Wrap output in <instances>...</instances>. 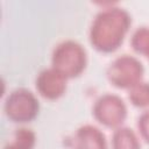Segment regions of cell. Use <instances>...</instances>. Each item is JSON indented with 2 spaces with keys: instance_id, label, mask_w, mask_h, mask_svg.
Returning a JSON list of instances; mask_svg holds the SVG:
<instances>
[{
  "instance_id": "1",
  "label": "cell",
  "mask_w": 149,
  "mask_h": 149,
  "mask_svg": "<svg viewBox=\"0 0 149 149\" xmlns=\"http://www.w3.org/2000/svg\"><path fill=\"white\" fill-rule=\"evenodd\" d=\"M132 26L130 14L118 6L101 9L93 19L90 27V43L104 54L114 52L123 43Z\"/></svg>"
},
{
  "instance_id": "2",
  "label": "cell",
  "mask_w": 149,
  "mask_h": 149,
  "mask_svg": "<svg viewBox=\"0 0 149 149\" xmlns=\"http://www.w3.org/2000/svg\"><path fill=\"white\" fill-rule=\"evenodd\" d=\"M87 65L85 48L73 40H65L56 45L51 56V66L68 79L80 76Z\"/></svg>"
},
{
  "instance_id": "3",
  "label": "cell",
  "mask_w": 149,
  "mask_h": 149,
  "mask_svg": "<svg viewBox=\"0 0 149 149\" xmlns=\"http://www.w3.org/2000/svg\"><path fill=\"white\" fill-rule=\"evenodd\" d=\"M3 111L10 121L16 123H27L38 115L40 102L31 91L20 87L7 95L3 104Z\"/></svg>"
},
{
  "instance_id": "4",
  "label": "cell",
  "mask_w": 149,
  "mask_h": 149,
  "mask_svg": "<svg viewBox=\"0 0 149 149\" xmlns=\"http://www.w3.org/2000/svg\"><path fill=\"white\" fill-rule=\"evenodd\" d=\"M144 68L140 59L130 55L116 57L107 69L109 83L118 88L129 90L137 83L142 81Z\"/></svg>"
},
{
  "instance_id": "5",
  "label": "cell",
  "mask_w": 149,
  "mask_h": 149,
  "mask_svg": "<svg viewBox=\"0 0 149 149\" xmlns=\"http://www.w3.org/2000/svg\"><path fill=\"white\" fill-rule=\"evenodd\" d=\"M127 106L123 99L113 93H105L100 95L92 108L94 119L107 128H119L127 118Z\"/></svg>"
},
{
  "instance_id": "6",
  "label": "cell",
  "mask_w": 149,
  "mask_h": 149,
  "mask_svg": "<svg viewBox=\"0 0 149 149\" xmlns=\"http://www.w3.org/2000/svg\"><path fill=\"white\" fill-rule=\"evenodd\" d=\"M66 83L68 78L51 66L38 73L35 85L40 95L48 100H56L65 93L68 87Z\"/></svg>"
},
{
  "instance_id": "7",
  "label": "cell",
  "mask_w": 149,
  "mask_h": 149,
  "mask_svg": "<svg viewBox=\"0 0 149 149\" xmlns=\"http://www.w3.org/2000/svg\"><path fill=\"white\" fill-rule=\"evenodd\" d=\"M73 149H108V143L101 129L93 125L80 126L72 137Z\"/></svg>"
},
{
  "instance_id": "8",
  "label": "cell",
  "mask_w": 149,
  "mask_h": 149,
  "mask_svg": "<svg viewBox=\"0 0 149 149\" xmlns=\"http://www.w3.org/2000/svg\"><path fill=\"white\" fill-rule=\"evenodd\" d=\"M112 149H141L139 135L129 127L121 126L112 135Z\"/></svg>"
},
{
  "instance_id": "9",
  "label": "cell",
  "mask_w": 149,
  "mask_h": 149,
  "mask_svg": "<svg viewBox=\"0 0 149 149\" xmlns=\"http://www.w3.org/2000/svg\"><path fill=\"white\" fill-rule=\"evenodd\" d=\"M36 144V134L33 129L21 127L15 129L10 139L6 142L3 149H34Z\"/></svg>"
},
{
  "instance_id": "10",
  "label": "cell",
  "mask_w": 149,
  "mask_h": 149,
  "mask_svg": "<svg viewBox=\"0 0 149 149\" xmlns=\"http://www.w3.org/2000/svg\"><path fill=\"white\" fill-rule=\"evenodd\" d=\"M128 98L132 105L140 108L149 107V83L140 81L128 90Z\"/></svg>"
},
{
  "instance_id": "11",
  "label": "cell",
  "mask_w": 149,
  "mask_h": 149,
  "mask_svg": "<svg viewBox=\"0 0 149 149\" xmlns=\"http://www.w3.org/2000/svg\"><path fill=\"white\" fill-rule=\"evenodd\" d=\"M130 44L135 52L147 56L149 54V27L137 28L132 35Z\"/></svg>"
},
{
  "instance_id": "12",
  "label": "cell",
  "mask_w": 149,
  "mask_h": 149,
  "mask_svg": "<svg viewBox=\"0 0 149 149\" xmlns=\"http://www.w3.org/2000/svg\"><path fill=\"white\" fill-rule=\"evenodd\" d=\"M137 129L142 140L149 143V109L144 111L137 120Z\"/></svg>"
},
{
  "instance_id": "13",
  "label": "cell",
  "mask_w": 149,
  "mask_h": 149,
  "mask_svg": "<svg viewBox=\"0 0 149 149\" xmlns=\"http://www.w3.org/2000/svg\"><path fill=\"white\" fill-rule=\"evenodd\" d=\"M147 57H148V59H149V54H148V55H147Z\"/></svg>"
}]
</instances>
